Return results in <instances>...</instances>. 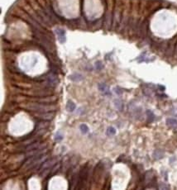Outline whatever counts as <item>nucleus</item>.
<instances>
[{
	"label": "nucleus",
	"instance_id": "1",
	"mask_svg": "<svg viewBox=\"0 0 177 190\" xmlns=\"http://www.w3.org/2000/svg\"><path fill=\"white\" fill-rule=\"evenodd\" d=\"M20 107L22 108H25L27 110H30V111L37 112H46L53 111L56 109L55 106H51V105H47L46 104H22Z\"/></svg>",
	"mask_w": 177,
	"mask_h": 190
},
{
	"label": "nucleus",
	"instance_id": "2",
	"mask_svg": "<svg viewBox=\"0 0 177 190\" xmlns=\"http://www.w3.org/2000/svg\"><path fill=\"white\" fill-rule=\"evenodd\" d=\"M89 175V169L88 165H85L83 166V168L80 170V179H79V185L76 187V189H82L84 188L85 183H87V179H88Z\"/></svg>",
	"mask_w": 177,
	"mask_h": 190
},
{
	"label": "nucleus",
	"instance_id": "3",
	"mask_svg": "<svg viewBox=\"0 0 177 190\" xmlns=\"http://www.w3.org/2000/svg\"><path fill=\"white\" fill-rule=\"evenodd\" d=\"M36 118L42 119V120H51L54 118L53 112H38L36 114Z\"/></svg>",
	"mask_w": 177,
	"mask_h": 190
},
{
	"label": "nucleus",
	"instance_id": "4",
	"mask_svg": "<svg viewBox=\"0 0 177 190\" xmlns=\"http://www.w3.org/2000/svg\"><path fill=\"white\" fill-rule=\"evenodd\" d=\"M56 161H57V159H51V160H47L45 163H43L42 166V170H43L44 169H49L50 167H51L52 165H55V162Z\"/></svg>",
	"mask_w": 177,
	"mask_h": 190
},
{
	"label": "nucleus",
	"instance_id": "5",
	"mask_svg": "<svg viewBox=\"0 0 177 190\" xmlns=\"http://www.w3.org/2000/svg\"><path fill=\"white\" fill-rule=\"evenodd\" d=\"M27 1H28V4L32 6L33 10H39L40 7H41V5H40L39 3L37 2V0H27Z\"/></svg>",
	"mask_w": 177,
	"mask_h": 190
},
{
	"label": "nucleus",
	"instance_id": "6",
	"mask_svg": "<svg viewBox=\"0 0 177 190\" xmlns=\"http://www.w3.org/2000/svg\"><path fill=\"white\" fill-rule=\"evenodd\" d=\"M99 89L105 95H110L111 94L109 92V87L107 86L105 84H99Z\"/></svg>",
	"mask_w": 177,
	"mask_h": 190
},
{
	"label": "nucleus",
	"instance_id": "7",
	"mask_svg": "<svg viewBox=\"0 0 177 190\" xmlns=\"http://www.w3.org/2000/svg\"><path fill=\"white\" fill-rule=\"evenodd\" d=\"M167 125L171 128H177V120L173 118H169L167 120Z\"/></svg>",
	"mask_w": 177,
	"mask_h": 190
},
{
	"label": "nucleus",
	"instance_id": "8",
	"mask_svg": "<svg viewBox=\"0 0 177 190\" xmlns=\"http://www.w3.org/2000/svg\"><path fill=\"white\" fill-rule=\"evenodd\" d=\"M66 108L69 112H73L75 109V104L72 101L69 100L66 104Z\"/></svg>",
	"mask_w": 177,
	"mask_h": 190
},
{
	"label": "nucleus",
	"instance_id": "9",
	"mask_svg": "<svg viewBox=\"0 0 177 190\" xmlns=\"http://www.w3.org/2000/svg\"><path fill=\"white\" fill-rule=\"evenodd\" d=\"M70 79L73 81H75V82H78V81H80L83 79V76L81 75H79V74H75V75H73L70 77Z\"/></svg>",
	"mask_w": 177,
	"mask_h": 190
},
{
	"label": "nucleus",
	"instance_id": "10",
	"mask_svg": "<svg viewBox=\"0 0 177 190\" xmlns=\"http://www.w3.org/2000/svg\"><path fill=\"white\" fill-rule=\"evenodd\" d=\"M115 133H116V131H115V129H114L113 127H112V126L109 127L106 131V134L108 136H113Z\"/></svg>",
	"mask_w": 177,
	"mask_h": 190
},
{
	"label": "nucleus",
	"instance_id": "11",
	"mask_svg": "<svg viewBox=\"0 0 177 190\" xmlns=\"http://www.w3.org/2000/svg\"><path fill=\"white\" fill-rule=\"evenodd\" d=\"M80 131L82 132V133H84V134H86L89 132V127L85 124H81L80 126Z\"/></svg>",
	"mask_w": 177,
	"mask_h": 190
},
{
	"label": "nucleus",
	"instance_id": "12",
	"mask_svg": "<svg viewBox=\"0 0 177 190\" xmlns=\"http://www.w3.org/2000/svg\"><path fill=\"white\" fill-rule=\"evenodd\" d=\"M62 139H63V136H62V135H61L60 132H57L56 136H55V140H56V141H57V142H60V141L62 140Z\"/></svg>",
	"mask_w": 177,
	"mask_h": 190
},
{
	"label": "nucleus",
	"instance_id": "13",
	"mask_svg": "<svg viewBox=\"0 0 177 190\" xmlns=\"http://www.w3.org/2000/svg\"><path fill=\"white\" fill-rule=\"evenodd\" d=\"M147 113L150 115V116L148 117L149 119H150V120H149V122H152L153 120H154V114H153L152 112L147 111Z\"/></svg>",
	"mask_w": 177,
	"mask_h": 190
},
{
	"label": "nucleus",
	"instance_id": "14",
	"mask_svg": "<svg viewBox=\"0 0 177 190\" xmlns=\"http://www.w3.org/2000/svg\"><path fill=\"white\" fill-rule=\"evenodd\" d=\"M37 2L39 3V4L42 7H45V6H46V4L47 3L46 0H37Z\"/></svg>",
	"mask_w": 177,
	"mask_h": 190
}]
</instances>
